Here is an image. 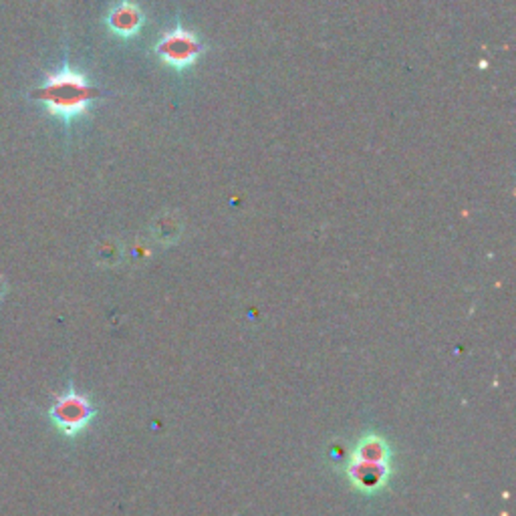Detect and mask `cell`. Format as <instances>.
<instances>
[{"mask_svg":"<svg viewBox=\"0 0 516 516\" xmlns=\"http://www.w3.org/2000/svg\"><path fill=\"white\" fill-rule=\"evenodd\" d=\"M392 470V448H389L386 438H381L379 434H365L349 454L345 474H348V481L353 489L365 494H375L386 489Z\"/></svg>","mask_w":516,"mask_h":516,"instance_id":"1","label":"cell"},{"mask_svg":"<svg viewBox=\"0 0 516 516\" xmlns=\"http://www.w3.org/2000/svg\"><path fill=\"white\" fill-rule=\"evenodd\" d=\"M41 98L55 117L73 120V117L85 112L93 98V91L83 75H79L75 71H61L49 77L47 85L41 91Z\"/></svg>","mask_w":516,"mask_h":516,"instance_id":"2","label":"cell"},{"mask_svg":"<svg viewBox=\"0 0 516 516\" xmlns=\"http://www.w3.org/2000/svg\"><path fill=\"white\" fill-rule=\"evenodd\" d=\"M98 410L85 394H79L75 387H67L57 397L49 410V419L65 438H77L91 426Z\"/></svg>","mask_w":516,"mask_h":516,"instance_id":"3","label":"cell"},{"mask_svg":"<svg viewBox=\"0 0 516 516\" xmlns=\"http://www.w3.org/2000/svg\"><path fill=\"white\" fill-rule=\"evenodd\" d=\"M156 51L161 57V61L168 63L169 67L186 69L196 61L198 55H200V41H198L190 31L174 28V31H169L164 36V39H160Z\"/></svg>","mask_w":516,"mask_h":516,"instance_id":"4","label":"cell"},{"mask_svg":"<svg viewBox=\"0 0 516 516\" xmlns=\"http://www.w3.org/2000/svg\"><path fill=\"white\" fill-rule=\"evenodd\" d=\"M144 23V14L142 11L137 9L134 3H129V0H123L115 6V9L109 12V19H107V25L112 28V33H115L117 36H123V39H129V36H134L139 33V28H142Z\"/></svg>","mask_w":516,"mask_h":516,"instance_id":"5","label":"cell"},{"mask_svg":"<svg viewBox=\"0 0 516 516\" xmlns=\"http://www.w3.org/2000/svg\"><path fill=\"white\" fill-rule=\"evenodd\" d=\"M150 232H152V238L156 240L158 245L172 246L182 238L184 220L178 212L166 210L152 220Z\"/></svg>","mask_w":516,"mask_h":516,"instance_id":"6","label":"cell"},{"mask_svg":"<svg viewBox=\"0 0 516 516\" xmlns=\"http://www.w3.org/2000/svg\"><path fill=\"white\" fill-rule=\"evenodd\" d=\"M123 254L125 248L115 238H106L95 246V258H98V262L103 264V267H115V264H120Z\"/></svg>","mask_w":516,"mask_h":516,"instance_id":"7","label":"cell"},{"mask_svg":"<svg viewBox=\"0 0 516 516\" xmlns=\"http://www.w3.org/2000/svg\"><path fill=\"white\" fill-rule=\"evenodd\" d=\"M0 297H3V285H0Z\"/></svg>","mask_w":516,"mask_h":516,"instance_id":"8","label":"cell"}]
</instances>
